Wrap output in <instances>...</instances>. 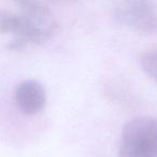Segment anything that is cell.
Wrapping results in <instances>:
<instances>
[{
	"label": "cell",
	"mask_w": 157,
	"mask_h": 157,
	"mask_svg": "<svg viewBox=\"0 0 157 157\" xmlns=\"http://www.w3.org/2000/svg\"><path fill=\"white\" fill-rule=\"evenodd\" d=\"M16 6V11L0 12V33L13 35L9 45L11 50L41 44L55 33L57 23L46 6L35 1H23Z\"/></svg>",
	"instance_id": "obj_1"
},
{
	"label": "cell",
	"mask_w": 157,
	"mask_h": 157,
	"mask_svg": "<svg viewBox=\"0 0 157 157\" xmlns=\"http://www.w3.org/2000/svg\"><path fill=\"white\" fill-rule=\"evenodd\" d=\"M120 157H157V118L138 116L126 123L118 145Z\"/></svg>",
	"instance_id": "obj_2"
},
{
	"label": "cell",
	"mask_w": 157,
	"mask_h": 157,
	"mask_svg": "<svg viewBox=\"0 0 157 157\" xmlns=\"http://www.w3.org/2000/svg\"><path fill=\"white\" fill-rule=\"evenodd\" d=\"M114 20L137 33H148L157 29V5L152 1H124L113 9Z\"/></svg>",
	"instance_id": "obj_3"
},
{
	"label": "cell",
	"mask_w": 157,
	"mask_h": 157,
	"mask_svg": "<svg viewBox=\"0 0 157 157\" xmlns=\"http://www.w3.org/2000/svg\"><path fill=\"white\" fill-rule=\"evenodd\" d=\"M14 98L17 108L27 115L39 113L46 102L45 90L36 80H26L18 84Z\"/></svg>",
	"instance_id": "obj_4"
},
{
	"label": "cell",
	"mask_w": 157,
	"mask_h": 157,
	"mask_svg": "<svg viewBox=\"0 0 157 157\" xmlns=\"http://www.w3.org/2000/svg\"><path fill=\"white\" fill-rule=\"evenodd\" d=\"M140 66L146 75L157 83V48L142 53L140 56Z\"/></svg>",
	"instance_id": "obj_5"
}]
</instances>
